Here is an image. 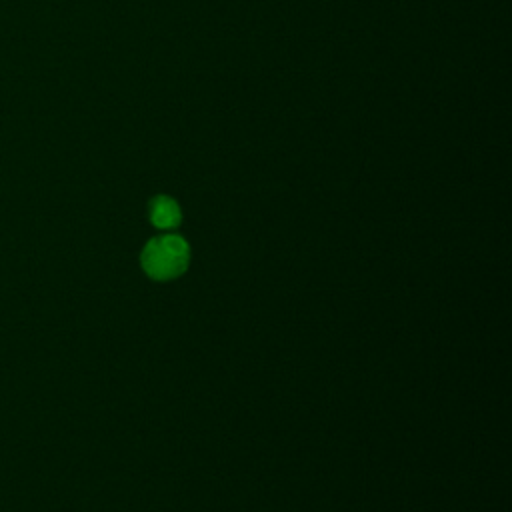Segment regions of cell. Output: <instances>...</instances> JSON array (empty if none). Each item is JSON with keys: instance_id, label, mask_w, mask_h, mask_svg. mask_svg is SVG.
I'll return each instance as SVG.
<instances>
[{"instance_id": "6da1fadb", "label": "cell", "mask_w": 512, "mask_h": 512, "mask_svg": "<svg viewBox=\"0 0 512 512\" xmlns=\"http://www.w3.org/2000/svg\"><path fill=\"white\" fill-rule=\"evenodd\" d=\"M190 260L188 242L178 234H162L146 242L140 264L152 280H172L184 274Z\"/></svg>"}, {"instance_id": "7a4b0ae2", "label": "cell", "mask_w": 512, "mask_h": 512, "mask_svg": "<svg viewBox=\"0 0 512 512\" xmlns=\"http://www.w3.org/2000/svg\"><path fill=\"white\" fill-rule=\"evenodd\" d=\"M182 212L174 198L170 196H156L150 202V220L160 230H172L180 224Z\"/></svg>"}]
</instances>
